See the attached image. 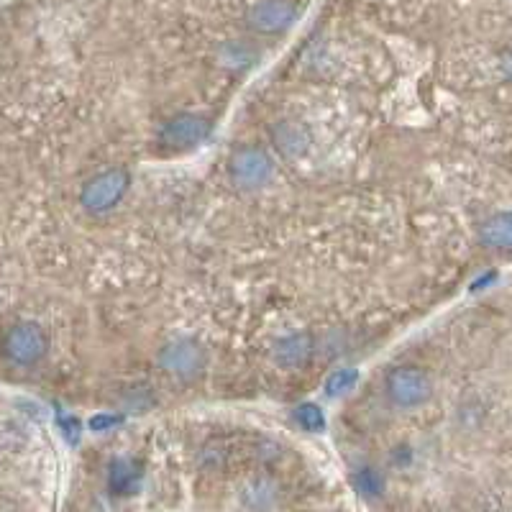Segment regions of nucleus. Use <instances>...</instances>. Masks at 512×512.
Segmentation results:
<instances>
[{
  "mask_svg": "<svg viewBox=\"0 0 512 512\" xmlns=\"http://www.w3.org/2000/svg\"><path fill=\"white\" fill-rule=\"evenodd\" d=\"M159 367L177 379H190L203 372L205 367V351L198 341L180 338V341H169L159 351Z\"/></svg>",
  "mask_w": 512,
  "mask_h": 512,
  "instance_id": "20e7f679",
  "label": "nucleus"
},
{
  "mask_svg": "<svg viewBox=\"0 0 512 512\" xmlns=\"http://www.w3.org/2000/svg\"><path fill=\"white\" fill-rule=\"evenodd\" d=\"M479 241H482L487 249L512 251V210L510 213H500V216H492L489 221H484L482 228H479Z\"/></svg>",
  "mask_w": 512,
  "mask_h": 512,
  "instance_id": "9d476101",
  "label": "nucleus"
},
{
  "mask_svg": "<svg viewBox=\"0 0 512 512\" xmlns=\"http://www.w3.org/2000/svg\"><path fill=\"white\" fill-rule=\"evenodd\" d=\"M47 349V333L41 331V326H36V323H16L3 341V351H6L8 359L21 364V367H31L39 359H44Z\"/></svg>",
  "mask_w": 512,
  "mask_h": 512,
  "instance_id": "7ed1b4c3",
  "label": "nucleus"
},
{
  "mask_svg": "<svg viewBox=\"0 0 512 512\" xmlns=\"http://www.w3.org/2000/svg\"><path fill=\"white\" fill-rule=\"evenodd\" d=\"M113 425H118L116 415H95V418L90 420V428H93V431H108Z\"/></svg>",
  "mask_w": 512,
  "mask_h": 512,
  "instance_id": "dca6fc26",
  "label": "nucleus"
},
{
  "mask_svg": "<svg viewBox=\"0 0 512 512\" xmlns=\"http://www.w3.org/2000/svg\"><path fill=\"white\" fill-rule=\"evenodd\" d=\"M297 8L290 0H259L246 13V21L259 34H280L295 24Z\"/></svg>",
  "mask_w": 512,
  "mask_h": 512,
  "instance_id": "0eeeda50",
  "label": "nucleus"
},
{
  "mask_svg": "<svg viewBox=\"0 0 512 512\" xmlns=\"http://www.w3.org/2000/svg\"><path fill=\"white\" fill-rule=\"evenodd\" d=\"M387 395L397 408H418V405L431 400L433 382L423 369L397 367L387 377Z\"/></svg>",
  "mask_w": 512,
  "mask_h": 512,
  "instance_id": "f03ea898",
  "label": "nucleus"
},
{
  "mask_svg": "<svg viewBox=\"0 0 512 512\" xmlns=\"http://www.w3.org/2000/svg\"><path fill=\"white\" fill-rule=\"evenodd\" d=\"M244 502L246 507L256 512H264L277 502V484L269 482V479H251L244 487Z\"/></svg>",
  "mask_w": 512,
  "mask_h": 512,
  "instance_id": "9b49d317",
  "label": "nucleus"
},
{
  "mask_svg": "<svg viewBox=\"0 0 512 512\" xmlns=\"http://www.w3.org/2000/svg\"><path fill=\"white\" fill-rule=\"evenodd\" d=\"M354 484L361 495H367V497H374L382 492V479H379V474L374 472V469H361V472H356Z\"/></svg>",
  "mask_w": 512,
  "mask_h": 512,
  "instance_id": "2eb2a0df",
  "label": "nucleus"
},
{
  "mask_svg": "<svg viewBox=\"0 0 512 512\" xmlns=\"http://www.w3.org/2000/svg\"><path fill=\"white\" fill-rule=\"evenodd\" d=\"M208 131L210 123L203 116L182 113V116H175L172 121L164 123V128L159 131V144L169 152H185V149L198 146L208 136Z\"/></svg>",
  "mask_w": 512,
  "mask_h": 512,
  "instance_id": "423d86ee",
  "label": "nucleus"
},
{
  "mask_svg": "<svg viewBox=\"0 0 512 512\" xmlns=\"http://www.w3.org/2000/svg\"><path fill=\"white\" fill-rule=\"evenodd\" d=\"M295 420L300 425H303L305 431H323V425H326V415H323V410L318 408V405H300V408L295 410Z\"/></svg>",
  "mask_w": 512,
  "mask_h": 512,
  "instance_id": "4468645a",
  "label": "nucleus"
},
{
  "mask_svg": "<svg viewBox=\"0 0 512 512\" xmlns=\"http://www.w3.org/2000/svg\"><path fill=\"white\" fill-rule=\"evenodd\" d=\"M313 356V341L305 333H295V336L282 338L280 344L274 346V359L285 369L305 367Z\"/></svg>",
  "mask_w": 512,
  "mask_h": 512,
  "instance_id": "1a4fd4ad",
  "label": "nucleus"
},
{
  "mask_svg": "<svg viewBox=\"0 0 512 512\" xmlns=\"http://www.w3.org/2000/svg\"><path fill=\"white\" fill-rule=\"evenodd\" d=\"M272 139L277 152L287 159H300L308 154L310 149V134L308 128L300 126L295 121H282L272 128Z\"/></svg>",
  "mask_w": 512,
  "mask_h": 512,
  "instance_id": "6e6552de",
  "label": "nucleus"
},
{
  "mask_svg": "<svg viewBox=\"0 0 512 512\" xmlns=\"http://www.w3.org/2000/svg\"><path fill=\"white\" fill-rule=\"evenodd\" d=\"M62 428L64 433H67V438H70V443L80 441V423H77V420H64Z\"/></svg>",
  "mask_w": 512,
  "mask_h": 512,
  "instance_id": "f3484780",
  "label": "nucleus"
},
{
  "mask_svg": "<svg viewBox=\"0 0 512 512\" xmlns=\"http://www.w3.org/2000/svg\"><path fill=\"white\" fill-rule=\"evenodd\" d=\"M139 482V472H136V466L131 461H113L111 466V489L118 492V495H128L131 489L136 487Z\"/></svg>",
  "mask_w": 512,
  "mask_h": 512,
  "instance_id": "f8f14e48",
  "label": "nucleus"
},
{
  "mask_svg": "<svg viewBox=\"0 0 512 512\" xmlns=\"http://www.w3.org/2000/svg\"><path fill=\"white\" fill-rule=\"evenodd\" d=\"M128 185H131V177H128L126 169H105L82 187L80 203L85 205L88 213H105V210L116 208L121 203Z\"/></svg>",
  "mask_w": 512,
  "mask_h": 512,
  "instance_id": "f257e3e1",
  "label": "nucleus"
},
{
  "mask_svg": "<svg viewBox=\"0 0 512 512\" xmlns=\"http://www.w3.org/2000/svg\"><path fill=\"white\" fill-rule=\"evenodd\" d=\"M228 175L244 190H256L264 187L274 175V164L262 149H241L228 162Z\"/></svg>",
  "mask_w": 512,
  "mask_h": 512,
  "instance_id": "39448f33",
  "label": "nucleus"
},
{
  "mask_svg": "<svg viewBox=\"0 0 512 512\" xmlns=\"http://www.w3.org/2000/svg\"><path fill=\"white\" fill-rule=\"evenodd\" d=\"M356 379H359V374H356L354 369H338V372H333L331 377H328L326 395L328 397L346 395V392L356 387Z\"/></svg>",
  "mask_w": 512,
  "mask_h": 512,
  "instance_id": "ddd939ff",
  "label": "nucleus"
}]
</instances>
